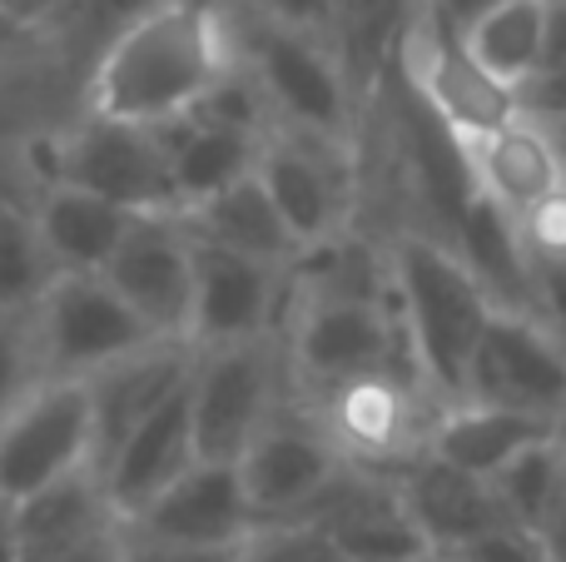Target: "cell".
Listing matches in <instances>:
<instances>
[{
  "instance_id": "6da1fadb",
  "label": "cell",
  "mask_w": 566,
  "mask_h": 562,
  "mask_svg": "<svg viewBox=\"0 0 566 562\" xmlns=\"http://www.w3.org/2000/svg\"><path fill=\"white\" fill-rule=\"evenodd\" d=\"M239 65V10L209 0H139L105 40L85 85L90 115L165 125Z\"/></svg>"
},
{
  "instance_id": "7a4b0ae2",
  "label": "cell",
  "mask_w": 566,
  "mask_h": 562,
  "mask_svg": "<svg viewBox=\"0 0 566 562\" xmlns=\"http://www.w3.org/2000/svg\"><path fill=\"white\" fill-rule=\"evenodd\" d=\"M388 269L392 309L402 319V334H408L422 378L442 404H458L472 348H478L488 319L497 314V304L472 279L458 249L422 229H402L398 239H388Z\"/></svg>"
},
{
  "instance_id": "3957f363",
  "label": "cell",
  "mask_w": 566,
  "mask_h": 562,
  "mask_svg": "<svg viewBox=\"0 0 566 562\" xmlns=\"http://www.w3.org/2000/svg\"><path fill=\"white\" fill-rule=\"evenodd\" d=\"M283 354H289L293 394L323 398L338 384L368 374H398L428 388L418 358L408 348L402 319L388 299H348V294H293L283 314Z\"/></svg>"
},
{
  "instance_id": "277c9868",
  "label": "cell",
  "mask_w": 566,
  "mask_h": 562,
  "mask_svg": "<svg viewBox=\"0 0 566 562\" xmlns=\"http://www.w3.org/2000/svg\"><path fill=\"white\" fill-rule=\"evenodd\" d=\"M239 55L269 95L274 125L348 139L358 125V80L328 35L289 30L239 10Z\"/></svg>"
},
{
  "instance_id": "5b68a950",
  "label": "cell",
  "mask_w": 566,
  "mask_h": 562,
  "mask_svg": "<svg viewBox=\"0 0 566 562\" xmlns=\"http://www.w3.org/2000/svg\"><path fill=\"white\" fill-rule=\"evenodd\" d=\"M293 398V374L283 339H239V344H209L195 354L189 374V414H195L199 458L239 464L259 428Z\"/></svg>"
},
{
  "instance_id": "8992f818",
  "label": "cell",
  "mask_w": 566,
  "mask_h": 562,
  "mask_svg": "<svg viewBox=\"0 0 566 562\" xmlns=\"http://www.w3.org/2000/svg\"><path fill=\"white\" fill-rule=\"evenodd\" d=\"M392 60H398V80L452 129L458 139L488 135V129L507 125L522 115V95L502 85L488 65L468 50V40L428 0H412L402 15L398 40H392Z\"/></svg>"
},
{
  "instance_id": "52a82bcc",
  "label": "cell",
  "mask_w": 566,
  "mask_h": 562,
  "mask_svg": "<svg viewBox=\"0 0 566 562\" xmlns=\"http://www.w3.org/2000/svg\"><path fill=\"white\" fill-rule=\"evenodd\" d=\"M45 145H50L45 179L90 189V195L109 199V205L129 209V215L185 209L155 125H129V119L90 115L85 110L75 125L50 135Z\"/></svg>"
},
{
  "instance_id": "ba28073f",
  "label": "cell",
  "mask_w": 566,
  "mask_h": 562,
  "mask_svg": "<svg viewBox=\"0 0 566 562\" xmlns=\"http://www.w3.org/2000/svg\"><path fill=\"white\" fill-rule=\"evenodd\" d=\"M95 464V404L85 378H45L0 418V498L20 503L35 488Z\"/></svg>"
},
{
  "instance_id": "9c48e42d",
  "label": "cell",
  "mask_w": 566,
  "mask_h": 562,
  "mask_svg": "<svg viewBox=\"0 0 566 562\" xmlns=\"http://www.w3.org/2000/svg\"><path fill=\"white\" fill-rule=\"evenodd\" d=\"M343 468H348V458L323 428V418L308 404H293V398L239 454V478H244L249 508H254L259 523L303 518L328 493Z\"/></svg>"
},
{
  "instance_id": "30bf717a",
  "label": "cell",
  "mask_w": 566,
  "mask_h": 562,
  "mask_svg": "<svg viewBox=\"0 0 566 562\" xmlns=\"http://www.w3.org/2000/svg\"><path fill=\"white\" fill-rule=\"evenodd\" d=\"M313 414L323 418V428L333 434V444L343 448L348 464L363 468H398L412 454L428 448L432 418H438L442 398L432 388L412 384L398 374H368L338 384L333 394L313 398Z\"/></svg>"
},
{
  "instance_id": "8fae6325",
  "label": "cell",
  "mask_w": 566,
  "mask_h": 562,
  "mask_svg": "<svg viewBox=\"0 0 566 562\" xmlns=\"http://www.w3.org/2000/svg\"><path fill=\"white\" fill-rule=\"evenodd\" d=\"M35 314L50 378H85L149 339H165L125 304L105 274H55L35 299Z\"/></svg>"
},
{
  "instance_id": "7c38bea8",
  "label": "cell",
  "mask_w": 566,
  "mask_h": 562,
  "mask_svg": "<svg viewBox=\"0 0 566 562\" xmlns=\"http://www.w3.org/2000/svg\"><path fill=\"white\" fill-rule=\"evenodd\" d=\"M462 398L517 408V414H537L557 424L566 414V339L552 334L537 314L497 309L482 329L478 348H472Z\"/></svg>"
},
{
  "instance_id": "4fadbf2b",
  "label": "cell",
  "mask_w": 566,
  "mask_h": 562,
  "mask_svg": "<svg viewBox=\"0 0 566 562\" xmlns=\"http://www.w3.org/2000/svg\"><path fill=\"white\" fill-rule=\"evenodd\" d=\"M105 279L125 294V304L155 334L189 339V319H195V235H189L179 209L135 215L115 259L105 264Z\"/></svg>"
},
{
  "instance_id": "5bb4252c",
  "label": "cell",
  "mask_w": 566,
  "mask_h": 562,
  "mask_svg": "<svg viewBox=\"0 0 566 562\" xmlns=\"http://www.w3.org/2000/svg\"><path fill=\"white\" fill-rule=\"evenodd\" d=\"M283 314H289V269L195 239V319H189L195 348L279 334Z\"/></svg>"
},
{
  "instance_id": "9a60e30c",
  "label": "cell",
  "mask_w": 566,
  "mask_h": 562,
  "mask_svg": "<svg viewBox=\"0 0 566 562\" xmlns=\"http://www.w3.org/2000/svg\"><path fill=\"white\" fill-rule=\"evenodd\" d=\"M392 483L402 493V508L418 523L422 543L432 558H452L458 548H468L472 538L492 533L497 523H507L497 493H492V478H478L468 468L448 464L438 454H412L408 464L388 468Z\"/></svg>"
},
{
  "instance_id": "2e32d148",
  "label": "cell",
  "mask_w": 566,
  "mask_h": 562,
  "mask_svg": "<svg viewBox=\"0 0 566 562\" xmlns=\"http://www.w3.org/2000/svg\"><path fill=\"white\" fill-rule=\"evenodd\" d=\"M195 354V339H149L119 354L115 364L85 374L90 404H95V464H105L129 428L145 424L159 404H169L189 384Z\"/></svg>"
},
{
  "instance_id": "e0dca14e",
  "label": "cell",
  "mask_w": 566,
  "mask_h": 562,
  "mask_svg": "<svg viewBox=\"0 0 566 562\" xmlns=\"http://www.w3.org/2000/svg\"><path fill=\"white\" fill-rule=\"evenodd\" d=\"M129 528H139V533H149V538H169V543L239 548L259 528V518H254V508H249L239 464L199 458L145 513L129 518Z\"/></svg>"
},
{
  "instance_id": "ac0fdd59",
  "label": "cell",
  "mask_w": 566,
  "mask_h": 562,
  "mask_svg": "<svg viewBox=\"0 0 566 562\" xmlns=\"http://www.w3.org/2000/svg\"><path fill=\"white\" fill-rule=\"evenodd\" d=\"M195 464H199V444H195V414H189V384H185L145 424L129 428L115 454L105 464H95V473L105 478V493L115 503L119 523H129Z\"/></svg>"
},
{
  "instance_id": "d6986e66",
  "label": "cell",
  "mask_w": 566,
  "mask_h": 562,
  "mask_svg": "<svg viewBox=\"0 0 566 562\" xmlns=\"http://www.w3.org/2000/svg\"><path fill=\"white\" fill-rule=\"evenodd\" d=\"M462 149H468L478 195L497 199L512 215H527V209H537L542 199L566 185V155L557 129L542 125L527 110L517 119H507V125L488 129V135L462 139Z\"/></svg>"
},
{
  "instance_id": "ffe728a7",
  "label": "cell",
  "mask_w": 566,
  "mask_h": 562,
  "mask_svg": "<svg viewBox=\"0 0 566 562\" xmlns=\"http://www.w3.org/2000/svg\"><path fill=\"white\" fill-rule=\"evenodd\" d=\"M10 523H15L20 562H60L90 538L119 528V513L105 493V478L90 468L55 478V483L35 488L30 498L10 503Z\"/></svg>"
},
{
  "instance_id": "44dd1931",
  "label": "cell",
  "mask_w": 566,
  "mask_h": 562,
  "mask_svg": "<svg viewBox=\"0 0 566 562\" xmlns=\"http://www.w3.org/2000/svg\"><path fill=\"white\" fill-rule=\"evenodd\" d=\"M30 215H35L40 244H45L55 274H105L119 239L135 225L129 209L109 205L90 189L60 185V179H45V189L30 199Z\"/></svg>"
},
{
  "instance_id": "7402d4cb",
  "label": "cell",
  "mask_w": 566,
  "mask_h": 562,
  "mask_svg": "<svg viewBox=\"0 0 566 562\" xmlns=\"http://www.w3.org/2000/svg\"><path fill=\"white\" fill-rule=\"evenodd\" d=\"M159 129V145H165L169 175H175L179 205H195V199L214 195V189L234 185L239 175L259 165V149L269 135L244 125H229V119L209 115V110H185V115L165 119Z\"/></svg>"
},
{
  "instance_id": "603a6c76",
  "label": "cell",
  "mask_w": 566,
  "mask_h": 562,
  "mask_svg": "<svg viewBox=\"0 0 566 562\" xmlns=\"http://www.w3.org/2000/svg\"><path fill=\"white\" fill-rule=\"evenodd\" d=\"M179 215H185L189 235H195L199 244L234 249V254L269 259V264H283V269L303 254V244L293 239V229L283 225L279 205L269 199L264 179H259L254 169L239 175L234 185H224V189H214V195L185 205Z\"/></svg>"
},
{
  "instance_id": "cb8c5ba5",
  "label": "cell",
  "mask_w": 566,
  "mask_h": 562,
  "mask_svg": "<svg viewBox=\"0 0 566 562\" xmlns=\"http://www.w3.org/2000/svg\"><path fill=\"white\" fill-rule=\"evenodd\" d=\"M452 249L462 254V264L472 269L488 299L507 314H537V274H532V249L522 235V219L512 209H502L497 199L478 195L462 215Z\"/></svg>"
},
{
  "instance_id": "d4e9b609",
  "label": "cell",
  "mask_w": 566,
  "mask_h": 562,
  "mask_svg": "<svg viewBox=\"0 0 566 562\" xmlns=\"http://www.w3.org/2000/svg\"><path fill=\"white\" fill-rule=\"evenodd\" d=\"M552 428H557L552 418L517 414V408H497V404H478V398H458V404H442L438 418H432L428 454L448 458V464L468 468V473H478V478H492L527 444L547 438Z\"/></svg>"
},
{
  "instance_id": "484cf974",
  "label": "cell",
  "mask_w": 566,
  "mask_h": 562,
  "mask_svg": "<svg viewBox=\"0 0 566 562\" xmlns=\"http://www.w3.org/2000/svg\"><path fill=\"white\" fill-rule=\"evenodd\" d=\"M462 40L502 85L522 95V85L542 70V50H547V0H502V6L482 10L462 30Z\"/></svg>"
},
{
  "instance_id": "4316f807",
  "label": "cell",
  "mask_w": 566,
  "mask_h": 562,
  "mask_svg": "<svg viewBox=\"0 0 566 562\" xmlns=\"http://www.w3.org/2000/svg\"><path fill=\"white\" fill-rule=\"evenodd\" d=\"M492 493H497L507 523H522L532 533L547 528V518L566 503V454L557 444V428L537 444H527L512 464L492 473Z\"/></svg>"
},
{
  "instance_id": "83f0119b",
  "label": "cell",
  "mask_w": 566,
  "mask_h": 562,
  "mask_svg": "<svg viewBox=\"0 0 566 562\" xmlns=\"http://www.w3.org/2000/svg\"><path fill=\"white\" fill-rule=\"evenodd\" d=\"M50 279H55V264L40 244L30 205L0 195V309L35 304Z\"/></svg>"
},
{
  "instance_id": "f1b7e54d",
  "label": "cell",
  "mask_w": 566,
  "mask_h": 562,
  "mask_svg": "<svg viewBox=\"0 0 566 562\" xmlns=\"http://www.w3.org/2000/svg\"><path fill=\"white\" fill-rule=\"evenodd\" d=\"M50 378L35 304L0 309V418Z\"/></svg>"
},
{
  "instance_id": "f546056e",
  "label": "cell",
  "mask_w": 566,
  "mask_h": 562,
  "mask_svg": "<svg viewBox=\"0 0 566 562\" xmlns=\"http://www.w3.org/2000/svg\"><path fill=\"white\" fill-rule=\"evenodd\" d=\"M239 562H348L333 533L313 518H279V523H259L254 533L239 543Z\"/></svg>"
},
{
  "instance_id": "4dcf8cb0",
  "label": "cell",
  "mask_w": 566,
  "mask_h": 562,
  "mask_svg": "<svg viewBox=\"0 0 566 562\" xmlns=\"http://www.w3.org/2000/svg\"><path fill=\"white\" fill-rule=\"evenodd\" d=\"M432 562H552L542 533L522 523H497L492 533L472 538L468 548H458L452 558H432Z\"/></svg>"
},
{
  "instance_id": "1f68e13d",
  "label": "cell",
  "mask_w": 566,
  "mask_h": 562,
  "mask_svg": "<svg viewBox=\"0 0 566 562\" xmlns=\"http://www.w3.org/2000/svg\"><path fill=\"white\" fill-rule=\"evenodd\" d=\"M244 15L274 20L289 30H308V35H328L338 30V0H249Z\"/></svg>"
},
{
  "instance_id": "d6a6232c",
  "label": "cell",
  "mask_w": 566,
  "mask_h": 562,
  "mask_svg": "<svg viewBox=\"0 0 566 562\" xmlns=\"http://www.w3.org/2000/svg\"><path fill=\"white\" fill-rule=\"evenodd\" d=\"M517 219H522V235H527L532 259H557V264H566V185Z\"/></svg>"
},
{
  "instance_id": "836d02e7",
  "label": "cell",
  "mask_w": 566,
  "mask_h": 562,
  "mask_svg": "<svg viewBox=\"0 0 566 562\" xmlns=\"http://www.w3.org/2000/svg\"><path fill=\"white\" fill-rule=\"evenodd\" d=\"M125 533L129 562H239V548H195V543H169V538H149L139 528L119 523Z\"/></svg>"
},
{
  "instance_id": "e575fe53",
  "label": "cell",
  "mask_w": 566,
  "mask_h": 562,
  "mask_svg": "<svg viewBox=\"0 0 566 562\" xmlns=\"http://www.w3.org/2000/svg\"><path fill=\"white\" fill-rule=\"evenodd\" d=\"M522 110L542 125H566V65H547L522 85Z\"/></svg>"
},
{
  "instance_id": "d590c367",
  "label": "cell",
  "mask_w": 566,
  "mask_h": 562,
  "mask_svg": "<svg viewBox=\"0 0 566 562\" xmlns=\"http://www.w3.org/2000/svg\"><path fill=\"white\" fill-rule=\"evenodd\" d=\"M60 562H129L125 558V533H119V528H109V533L90 538L85 548H75V553L60 558Z\"/></svg>"
},
{
  "instance_id": "8d00e7d4",
  "label": "cell",
  "mask_w": 566,
  "mask_h": 562,
  "mask_svg": "<svg viewBox=\"0 0 566 562\" xmlns=\"http://www.w3.org/2000/svg\"><path fill=\"white\" fill-rule=\"evenodd\" d=\"M566 65V0H547V50H542V70Z\"/></svg>"
},
{
  "instance_id": "74e56055",
  "label": "cell",
  "mask_w": 566,
  "mask_h": 562,
  "mask_svg": "<svg viewBox=\"0 0 566 562\" xmlns=\"http://www.w3.org/2000/svg\"><path fill=\"white\" fill-rule=\"evenodd\" d=\"M432 10L442 15V25H452L462 35V30L472 25V20L482 15V10H492V6H502V0H428Z\"/></svg>"
},
{
  "instance_id": "f35d334b",
  "label": "cell",
  "mask_w": 566,
  "mask_h": 562,
  "mask_svg": "<svg viewBox=\"0 0 566 562\" xmlns=\"http://www.w3.org/2000/svg\"><path fill=\"white\" fill-rule=\"evenodd\" d=\"M542 543H547V558L552 562H566V503L547 518V528H542Z\"/></svg>"
},
{
  "instance_id": "ab89813d",
  "label": "cell",
  "mask_w": 566,
  "mask_h": 562,
  "mask_svg": "<svg viewBox=\"0 0 566 562\" xmlns=\"http://www.w3.org/2000/svg\"><path fill=\"white\" fill-rule=\"evenodd\" d=\"M0 562H20L15 523H10V503H6V498H0Z\"/></svg>"
},
{
  "instance_id": "60d3db41",
  "label": "cell",
  "mask_w": 566,
  "mask_h": 562,
  "mask_svg": "<svg viewBox=\"0 0 566 562\" xmlns=\"http://www.w3.org/2000/svg\"><path fill=\"white\" fill-rule=\"evenodd\" d=\"M30 6H45V0H0V10H20V15H25Z\"/></svg>"
},
{
  "instance_id": "b9f144b4",
  "label": "cell",
  "mask_w": 566,
  "mask_h": 562,
  "mask_svg": "<svg viewBox=\"0 0 566 562\" xmlns=\"http://www.w3.org/2000/svg\"><path fill=\"white\" fill-rule=\"evenodd\" d=\"M209 6H224V10H249V0H209Z\"/></svg>"
},
{
  "instance_id": "7bdbcfd3",
  "label": "cell",
  "mask_w": 566,
  "mask_h": 562,
  "mask_svg": "<svg viewBox=\"0 0 566 562\" xmlns=\"http://www.w3.org/2000/svg\"><path fill=\"white\" fill-rule=\"evenodd\" d=\"M557 444H562V454H566V414L557 418Z\"/></svg>"
},
{
  "instance_id": "ee69618b",
  "label": "cell",
  "mask_w": 566,
  "mask_h": 562,
  "mask_svg": "<svg viewBox=\"0 0 566 562\" xmlns=\"http://www.w3.org/2000/svg\"><path fill=\"white\" fill-rule=\"evenodd\" d=\"M552 129H557V139H562V155H566V125H552Z\"/></svg>"
}]
</instances>
